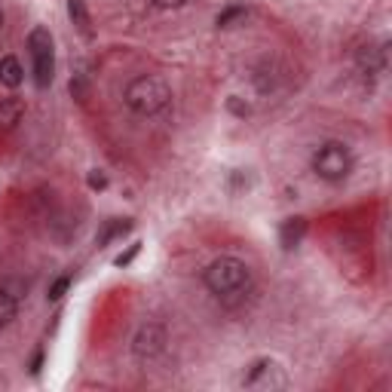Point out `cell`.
<instances>
[{
    "mask_svg": "<svg viewBox=\"0 0 392 392\" xmlns=\"http://www.w3.org/2000/svg\"><path fill=\"white\" fill-rule=\"evenodd\" d=\"M313 172H316L322 181H331V184L343 181L346 175L352 172L350 147L341 145V141H325V145L313 154Z\"/></svg>",
    "mask_w": 392,
    "mask_h": 392,
    "instance_id": "3957f363",
    "label": "cell"
},
{
    "mask_svg": "<svg viewBox=\"0 0 392 392\" xmlns=\"http://www.w3.org/2000/svg\"><path fill=\"white\" fill-rule=\"evenodd\" d=\"M245 16H248L245 6H230V10H224L218 16V25H221V28H230L233 22H239V19H245Z\"/></svg>",
    "mask_w": 392,
    "mask_h": 392,
    "instance_id": "4fadbf2b",
    "label": "cell"
},
{
    "mask_svg": "<svg viewBox=\"0 0 392 392\" xmlns=\"http://www.w3.org/2000/svg\"><path fill=\"white\" fill-rule=\"evenodd\" d=\"M28 49H31V64H34V83L47 89L56 77V43L47 28H34L28 34Z\"/></svg>",
    "mask_w": 392,
    "mask_h": 392,
    "instance_id": "277c9868",
    "label": "cell"
},
{
    "mask_svg": "<svg viewBox=\"0 0 392 392\" xmlns=\"http://www.w3.org/2000/svg\"><path fill=\"white\" fill-rule=\"evenodd\" d=\"M123 98H126V104H129L132 114L156 117L172 104V86H169L160 74H141L126 86Z\"/></svg>",
    "mask_w": 392,
    "mask_h": 392,
    "instance_id": "6da1fadb",
    "label": "cell"
},
{
    "mask_svg": "<svg viewBox=\"0 0 392 392\" xmlns=\"http://www.w3.org/2000/svg\"><path fill=\"white\" fill-rule=\"evenodd\" d=\"M71 289V276H62V279H56V282L49 285V300H62L64 297V291Z\"/></svg>",
    "mask_w": 392,
    "mask_h": 392,
    "instance_id": "5bb4252c",
    "label": "cell"
},
{
    "mask_svg": "<svg viewBox=\"0 0 392 392\" xmlns=\"http://www.w3.org/2000/svg\"><path fill=\"white\" fill-rule=\"evenodd\" d=\"M126 230H132V221H114V224H108V230L98 236V243L101 245H108L110 239H117V236H123Z\"/></svg>",
    "mask_w": 392,
    "mask_h": 392,
    "instance_id": "7c38bea8",
    "label": "cell"
},
{
    "mask_svg": "<svg viewBox=\"0 0 392 392\" xmlns=\"http://www.w3.org/2000/svg\"><path fill=\"white\" fill-rule=\"evenodd\" d=\"M89 184H93V187H104V178H101V175H89Z\"/></svg>",
    "mask_w": 392,
    "mask_h": 392,
    "instance_id": "2e32d148",
    "label": "cell"
},
{
    "mask_svg": "<svg viewBox=\"0 0 392 392\" xmlns=\"http://www.w3.org/2000/svg\"><path fill=\"white\" fill-rule=\"evenodd\" d=\"M22 80H25V71H22V64H19V58L16 56L0 58V83L10 86V89H19L22 86Z\"/></svg>",
    "mask_w": 392,
    "mask_h": 392,
    "instance_id": "52a82bcc",
    "label": "cell"
},
{
    "mask_svg": "<svg viewBox=\"0 0 392 392\" xmlns=\"http://www.w3.org/2000/svg\"><path fill=\"white\" fill-rule=\"evenodd\" d=\"M0 28H3V12H0Z\"/></svg>",
    "mask_w": 392,
    "mask_h": 392,
    "instance_id": "e0dca14e",
    "label": "cell"
},
{
    "mask_svg": "<svg viewBox=\"0 0 392 392\" xmlns=\"http://www.w3.org/2000/svg\"><path fill=\"white\" fill-rule=\"evenodd\" d=\"M206 289L218 297H236L252 285V270L239 258H218L206 267Z\"/></svg>",
    "mask_w": 392,
    "mask_h": 392,
    "instance_id": "7a4b0ae2",
    "label": "cell"
},
{
    "mask_svg": "<svg viewBox=\"0 0 392 392\" xmlns=\"http://www.w3.org/2000/svg\"><path fill=\"white\" fill-rule=\"evenodd\" d=\"M156 6H162V10H178V6L191 3V0H154Z\"/></svg>",
    "mask_w": 392,
    "mask_h": 392,
    "instance_id": "9a60e30c",
    "label": "cell"
},
{
    "mask_svg": "<svg viewBox=\"0 0 392 392\" xmlns=\"http://www.w3.org/2000/svg\"><path fill=\"white\" fill-rule=\"evenodd\" d=\"M279 371L276 362H270V358H260V362L252 365V371L245 374V387H260V389H270V387H282V377H276L273 380V374Z\"/></svg>",
    "mask_w": 392,
    "mask_h": 392,
    "instance_id": "8992f818",
    "label": "cell"
},
{
    "mask_svg": "<svg viewBox=\"0 0 392 392\" xmlns=\"http://www.w3.org/2000/svg\"><path fill=\"white\" fill-rule=\"evenodd\" d=\"M306 233V221L304 218H289L282 224V230H279V243H282V248H294L304 239Z\"/></svg>",
    "mask_w": 392,
    "mask_h": 392,
    "instance_id": "ba28073f",
    "label": "cell"
},
{
    "mask_svg": "<svg viewBox=\"0 0 392 392\" xmlns=\"http://www.w3.org/2000/svg\"><path fill=\"white\" fill-rule=\"evenodd\" d=\"M22 117H25V104L19 98H6L0 104V126L3 129H16V123H22Z\"/></svg>",
    "mask_w": 392,
    "mask_h": 392,
    "instance_id": "9c48e42d",
    "label": "cell"
},
{
    "mask_svg": "<svg viewBox=\"0 0 392 392\" xmlns=\"http://www.w3.org/2000/svg\"><path fill=\"white\" fill-rule=\"evenodd\" d=\"M169 337H166V328L156 322H147L138 328V334H135L132 341V352L138 362H154L156 356H162V350H166Z\"/></svg>",
    "mask_w": 392,
    "mask_h": 392,
    "instance_id": "5b68a950",
    "label": "cell"
},
{
    "mask_svg": "<svg viewBox=\"0 0 392 392\" xmlns=\"http://www.w3.org/2000/svg\"><path fill=\"white\" fill-rule=\"evenodd\" d=\"M68 12L74 19V25L83 31V34H93V19H89V10H86V0H68Z\"/></svg>",
    "mask_w": 392,
    "mask_h": 392,
    "instance_id": "30bf717a",
    "label": "cell"
},
{
    "mask_svg": "<svg viewBox=\"0 0 392 392\" xmlns=\"http://www.w3.org/2000/svg\"><path fill=\"white\" fill-rule=\"evenodd\" d=\"M19 316V300L16 294H10L6 289H0V328L12 325V319Z\"/></svg>",
    "mask_w": 392,
    "mask_h": 392,
    "instance_id": "8fae6325",
    "label": "cell"
}]
</instances>
